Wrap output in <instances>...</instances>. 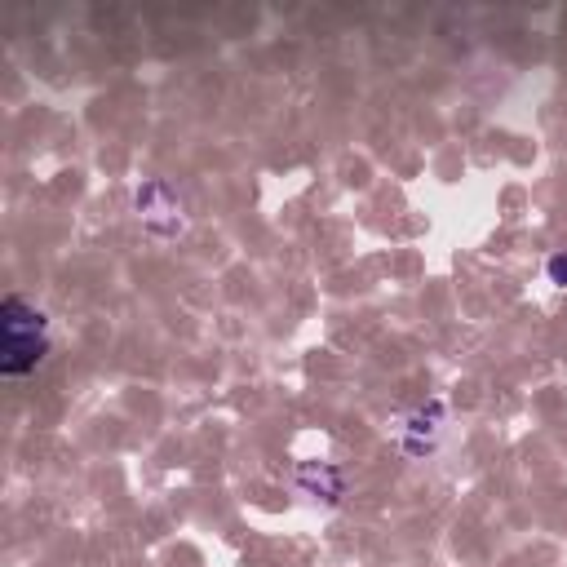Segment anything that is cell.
I'll list each match as a JSON object with an SVG mask.
<instances>
[{"label": "cell", "mask_w": 567, "mask_h": 567, "mask_svg": "<svg viewBox=\"0 0 567 567\" xmlns=\"http://www.w3.org/2000/svg\"><path fill=\"white\" fill-rule=\"evenodd\" d=\"M45 350H49L45 315L18 293L5 297V306H0V373L27 377L45 359Z\"/></svg>", "instance_id": "obj_1"}, {"label": "cell", "mask_w": 567, "mask_h": 567, "mask_svg": "<svg viewBox=\"0 0 567 567\" xmlns=\"http://www.w3.org/2000/svg\"><path fill=\"white\" fill-rule=\"evenodd\" d=\"M545 271H550V280L559 284V288H567V253H554V257H550V266H545Z\"/></svg>", "instance_id": "obj_3"}, {"label": "cell", "mask_w": 567, "mask_h": 567, "mask_svg": "<svg viewBox=\"0 0 567 567\" xmlns=\"http://www.w3.org/2000/svg\"><path fill=\"white\" fill-rule=\"evenodd\" d=\"M138 209H142V222H147L156 235H164V222H160L164 213H169L173 222H182L178 218V200H173V191L164 187V182H147V187L138 191Z\"/></svg>", "instance_id": "obj_2"}]
</instances>
